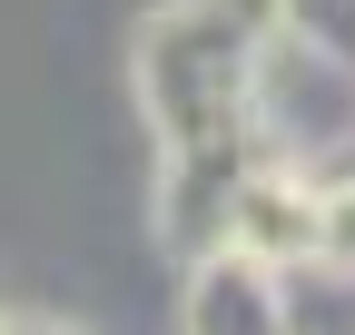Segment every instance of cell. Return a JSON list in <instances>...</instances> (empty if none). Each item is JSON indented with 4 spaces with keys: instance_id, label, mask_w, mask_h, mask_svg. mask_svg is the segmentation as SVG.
Masks as SVG:
<instances>
[{
    "instance_id": "4",
    "label": "cell",
    "mask_w": 355,
    "mask_h": 335,
    "mask_svg": "<svg viewBox=\"0 0 355 335\" xmlns=\"http://www.w3.org/2000/svg\"><path fill=\"white\" fill-rule=\"evenodd\" d=\"M227 246L257 257V266L316 257V188H306V178H277V168H247V178H237V207H227Z\"/></svg>"
},
{
    "instance_id": "1",
    "label": "cell",
    "mask_w": 355,
    "mask_h": 335,
    "mask_svg": "<svg viewBox=\"0 0 355 335\" xmlns=\"http://www.w3.org/2000/svg\"><path fill=\"white\" fill-rule=\"evenodd\" d=\"M277 30V0H168L139 39V99L168 158L247 148V79Z\"/></svg>"
},
{
    "instance_id": "2",
    "label": "cell",
    "mask_w": 355,
    "mask_h": 335,
    "mask_svg": "<svg viewBox=\"0 0 355 335\" xmlns=\"http://www.w3.org/2000/svg\"><path fill=\"white\" fill-rule=\"evenodd\" d=\"M247 158L306 188L355 178V60L277 20L247 79Z\"/></svg>"
},
{
    "instance_id": "7",
    "label": "cell",
    "mask_w": 355,
    "mask_h": 335,
    "mask_svg": "<svg viewBox=\"0 0 355 335\" xmlns=\"http://www.w3.org/2000/svg\"><path fill=\"white\" fill-rule=\"evenodd\" d=\"M316 257H345L355 266V178L316 188Z\"/></svg>"
},
{
    "instance_id": "5",
    "label": "cell",
    "mask_w": 355,
    "mask_h": 335,
    "mask_svg": "<svg viewBox=\"0 0 355 335\" xmlns=\"http://www.w3.org/2000/svg\"><path fill=\"white\" fill-rule=\"evenodd\" d=\"M277 306H286V335H355V266L345 257L277 266Z\"/></svg>"
},
{
    "instance_id": "8",
    "label": "cell",
    "mask_w": 355,
    "mask_h": 335,
    "mask_svg": "<svg viewBox=\"0 0 355 335\" xmlns=\"http://www.w3.org/2000/svg\"><path fill=\"white\" fill-rule=\"evenodd\" d=\"M10 335H79V325H10Z\"/></svg>"
},
{
    "instance_id": "6",
    "label": "cell",
    "mask_w": 355,
    "mask_h": 335,
    "mask_svg": "<svg viewBox=\"0 0 355 335\" xmlns=\"http://www.w3.org/2000/svg\"><path fill=\"white\" fill-rule=\"evenodd\" d=\"M277 20L306 30V39H326V50L355 60V0H277Z\"/></svg>"
},
{
    "instance_id": "3",
    "label": "cell",
    "mask_w": 355,
    "mask_h": 335,
    "mask_svg": "<svg viewBox=\"0 0 355 335\" xmlns=\"http://www.w3.org/2000/svg\"><path fill=\"white\" fill-rule=\"evenodd\" d=\"M188 335H286L277 266L237 257V246H207L188 266Z\"/></svg>"
},
{
    "instance_id": "9",
    "label": "cell",
    "mask_w": 355,
    "mask_h": 335,
    "mask_svg": "<svg viewBox=\"0 0 355 335\" xmlns=\"http://www.w3.org/2000/svg\"><path fill=\"white\" fill-rule=\"evenodd\" d=\"M0 335H10V325H0Z\"/></svg>"
}]
</instances>
